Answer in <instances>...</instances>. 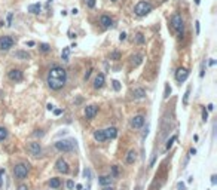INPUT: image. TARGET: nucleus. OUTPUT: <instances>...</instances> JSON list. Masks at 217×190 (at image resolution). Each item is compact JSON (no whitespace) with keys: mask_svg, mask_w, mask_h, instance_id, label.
Wrapping results in <instances>:
<instances>
[{"mask_svg":"<svg viewBox=\"0 0 217 190\" xmlns=\"http://www.w3.org/2000/svg\"><path fill=\"white\" fill-rule=\"evenodd\" d=\"M49 186H51L52 189H58V187L61 186L60 178H51V180H49Z\"/></svg>","mask_w":217,"mask_h":190,"instance_id":"b1692460","label":"nucleus"},{"mask_svg":"<svg viewBox=\"0 0 217 190\" xmlns=\"http://www.w3.org/2000/svg\"><path fill=\"white\" fill-rule=\"evenodd\" d=\"M121 58V54L119 52H113L112 55H110V60H119Z\"/></svg>","mask_w":217,"mask_h":190,"instance_id":"c9c22d12","label":"nucleus"},{"mask_svg":"<svg viewBox=\"0 0 217 190\" xmlns=\"http://www.w3.org/2000/svg\"><path fill=\"white\" fill-rule=\"evenodd\" d=\"M188 77H189V70H186V69H178V70L175 71V80H177L178 83H183Z\"/></svg>","mask_w":217,"mask_h":190,"instance_id":"1a4fd4ad","label":"nucleus"},{"mask_svg":"<svg viewBox=\"0 0 217 190\" xmlns=\"http://www.w3.org/2000/svg\"><path fill=\"white\" fill-rule=\"evenodd\" d=\"M195 27H196V34H199V21H195Z\"/></svg>","mask_w":217,"mask_h":190,"instance_id":"a18cd8bd","label":"nucleus"},{"mask_svg":"<svg viewBox=\"0 0 217 190\" xmlns=\"http://www.w3.org/2000/svg\"><path fill=\"white\" fill-rule=\"evenodd\" d=\"M201 3V0H195V5H199Z\"/></svg>","mask_w":217,"mask_h":190,"instance_id":"4d7b16f0","label":"nucleus"},{"mask_svg":"<svg viewBox=\"0 0 217 190\" xmlns=\"http://www.w3.org/2000/svg\"><path fill=\"white\" fill-rule=\"evenodd\" d=\"M100 24H101L104 28H109V27L113 25V20H112L109 15H101V18H100Z\"/></svg>","mask_w":217,"mask_h":190,"instance_id":"2eb2a0df","label":"nucleus"},{"mask_svg":"<svg viewBox=\"0 0 217 190\" xmlns=\"http://www.w3.org/2000/svg\"><path fill=\"white\" fill-rule=\"evenodd\" d=\"M152 12V5L149 2H138L134 6V14L137 17H146Z\"/></svg>","mask_w":217,"mask_h":190,"instance_id":"7ed1b4c3","label":"nucleus"},{"mask_svg":"<svg viewBox=\"0 0 217 190\" xmlns=\"http://www.w3.org/2000/svg\"><path fill=\"white\" fill-rule=\"evenodd\" d=\"M8 76H9V79L12 82H21L23 80V71L18 70V69H12L8 73Z\"/></svg>","mask_w":217,"mask_h":190,"instance_id":"6e6552de","label":"nucleus"},{"mask_svg":"<svg viewBox=\"0 0 217 190\" xmlns=\"http://www.w3.org/2000/svg\"><path fill=\"white\" fill-rule=\"evenodd\" d=\"M144 97H146V91L143 88H137V89L132 91V98H135V100H141Z\"/></svg>","mask_w":217,"mask_h":190,"instance_id":"a211bd4d","label":"nucleus"},{"mask_svg":"<svg viewBox=\"0 0 217 190\" xmlns=\"http://www.w3.org/2000/svg\"><path fill=\"white\" fill-rule=\"evenodd\" d=\"M217 183V175H211V184H216Z\"/></svg>","mask_w":217,"mask_h":190,"instance_id":"c03bdc74","label":"nucleus"},{"mask_svg":"<svg viewBox=\"0 0 217 190\" xmlns=\"http://www.w3.org/2000/svg\"><path fill=\"white\" fill-rule=\"evenodd\" d=\"M89 74H91V70L86 71V74H85V80H88V77H89Z\"/></svg>","mask_w":217,"mask_h":190,"instance_id":"3c124183","label":"nucleus"},{"mask_svg":"<svg viewBox=\"0 0 217 190\" xmlns=\"http://www.w3.org/2000/svg\"><path fill=\"white\" fill-rule=\"evenodd\" d=\"M112 83H113V89H115V91H121V83H119L118 80H113Z\"/></svg>","mask_w":217,"mask_h":190,"instance_id":"473e14b6","label":"nucleus"},{"mask_svg":"<svg viewBox=\"0 0 217 190\" xmlns=\"http://www.w3.org/2000/svg\"><path fill=\"white\" fill-rule=\"evenodd\" d=\"M12 17H14L12 12H9V14H8V25H12Z\"/></svg>","mask_w":217,"mask_h":190,"instance_id":"e433bc0d","label":"nucleus"},{"mask_svg":"<svg viewBox=\"0 0 217 190\" xmlns=\"http://www.w3.org/2000/svg\"><path fill=\"white\" fill-rule=\"evenodd\" d=\"M55 168H57V171H58V172H63V174H67V172L70 171L69 164H67L64 159H58V161H57V164H55Z\"/></svg>","mask_w":217,"mask_h":190,"instance_id":"9d476101","label":"nucleus"},{"mask_svg":"<svg viewBox=\"0 0 217 190\" xmlns=\"http://www.w3.org/2000/svg\"><path fill=\"white\" fill-rule=\"evenodd\" d=\"M69 57H70V48H64L61 52V58L64 63H69Z\"/></svg>","mask_w":217,"mask_h":190,"instance_id":"5701e85b","label":"nucleus"},{"mask_svg":"<svg viewBox=\"0 0 217 190\" xmlns=\"http://www.w3.org/2000/svg\"><path fill=\"white\" fill-rule=\"evenodd\" d=\"M177 189H178V190H186V186H184V183H178V184H177Z\"/></svg>","mask_w":217,"mask_h":190,"instance_id":"58836bf2","label":"nucleus"},{"mask_svg":"<svg viewBox=\"0 0 217 190\" xmlns=\"http://www.w3.org/2000/svg\"><path fill=\"white\" fill-rule=\"evenodd\" d=\"M208 64H210V66H214V64H216V61H214V60H210V61H208Z\"/></svg>","mask_w":217,"mask_h":190,"instance_id":"864d4df0","label":"nucleus"},{"mask_svg":"<svg viewBox=\"0 0 217 190\" xmlns=\"http://www.w3.org/2000/svg\"><path fill=\"white\" fill-rule=\"evenodd\" d=\"M171 25H172V28L175 30L177 36H178V37H183V34H184V21H183V18H181L180 14H174V15L171 17Z\"/></svg>","mask_w":217,"mask_h":190,"instance_id":"f03ea898","label":"nucleus"},{"mask_svg":"<svg viewBox=\"0 0 217 190\" xmlns=\"http://www.w3.org/2000/svg\"><path fill=\"white\" fill-rule=\"evenodd\" d=\"M18 190H28V187H27L25 184H21V186L18 187Z\"/></svg>","mask_w":217,"mask_h":190,"instance_id":"09e8293b","label":"nucleus"},{"mask_svg":"<svg viewBox=\"0 0 217 190\" xmlns=\"http://www.w3.org/2000/svg\"><path fill=\"white\" fill-rule=\"evenodd\" d=\"M175 140H177V135H172V137L169 138L168 141H167V146H165V149H167V150H169V149L172 147V144H174V141H175Z\"/></svg>","mask_w":217,"mask_h":190,"instance_id":"a878e982","label":"nucleus"},{"mask_svg":"<svg viewBox=\"0 0 217 190\" xmlns=\"http://www.w3.org/2000/svg\"><path fill=\"white\" fill-rule=\"evenodd\" d=\"M103 190H113V189H112V186H109V187H106V186H104V189H103Z\"/></svg>","mask_w":217,"mask_h":190,"instance_id":"6e6d98bb","label":"nucleus"},{"mask_svg":"<svg viewBox=\"0 0 217 190\" xmlns=\"http://www.w3.org/2000/svg\"><path fill=\"white\" fill-rule=\"evenodd\" d=\"M3 174H5V169H0V189H2V186H3V183H2V178H3Z\"/></svg>","mask_w":217,"mask_h":190,"instance_id":"ea45409f","label":"nucleus"},{"mask_svg":"<svg viewBox=\"0 0 217 190\" xmlns=\"http://www.w3.org/2000/svg\"><path fill=\"white\" fill-rule=\"evenodd\" d=\"M61 113H63V110H61V109H57V110H54V115H55V116H60Z\"/></svg>","mask_w":217,"mask_h":190,"instance_id":"79ce46f5","label":"nucleus"},{"mask_svg":"<svg viewBox=\"0 0 217 190\" xmlns=\"http://www.w3.org/2000/svg\"><path fill=\"white\" fill-rule=\"evenodd\" d=\"M112 2H118V0H112Z\"/></svg>","mask_w":217,"mask_h":190,"instance_id":"13d9d810","label":"nucleus"},{"mask_svg":"<svg viewBox=\"0 0 217 190\" xmlns=\"http://www.w3.org/2000/svg\"><path fill=\"white\" fill-rule=\"evenodd\" d=\"M204 74H205V61H204V63L201 64V71H199V77L202 79V77H204Z\"/></svg>","mask_w":217,"mask_h":190,"instance_id":"2f4dec72","label":"nucleus"},{"mask_svg":"<svg viewBox=\"0 0 217 190\" xmlns=\"http://www.w3.org/2000/svg\"><path fill=\"white\" fill-rule=\"evenodd\" d=\"M27 174H28V165H25V164H18V165L14 166V175H15V178L24 180L25 177H27Z\"/></svg>","mask_w":217,"mask_h":190,"instance_id":"39448f33","label":"nucleus"},{"mask_svg":"<svg viewBox=\"0 0 217 190\" xmlns=\"http://www.w3.org/2000/svg\"><path fill=\"white\" fill-rule=\"evenodd\" d=\"M112 177H118L119 175V169H118V165H115V166H112Z\"/></svg>","mask_w":217,"mask_h":190,"instance_id":"7c9ffc66","label":"nucleus"},{"mask_svg":"<svg viewBox=\"0 0 217 190\" xmlns=\"http://www.w3.org/2000/svg\"><path fill=\"white\" fill-rule=\"evenodd\" d=\"M25 45H27V46H34V42H33V40H30V42H27Z\"/></svg>","mask_w":217,"mask_h":190,"instance_id":"8fccbe9b","label":"nucleus"},{"mask_svg":"<svg viewBox=\"0 0 217 190\" xmlns=\"http://www.w3.org/2000/svg\"><path fill=\"white\" fill-rule=\"evenodd\" d=\"M83 175H85V178H88V180H91V169H83Z\"/></svg>","mask_w":217,"mask_h":190,"instance_id":"f704fd0d","label":"nucleus"},{"mask_svg":"<svg viewBox=\"0 0 217 190\" xmlns=\"http://www.w3.org/2000/svg\"><path fill=\"white\" fill-rule=\"evenodd\" d=\"M169 94H171V86H169L168 83L165 85V92H164V98H168Z\"/></svg>","mask_w":217,"mask_h":190,"instance_id":"c756f323","label":"nucleus"},{"mask_svg":"<svg viewBox=\"0 0 217 190\" xmlns=\"http://www.w3.org/2000/svg\"><path fill=\"white\" fill-rule=\"evenodd\" d=\"M144 125V116L138 115V116H134L131 119V126L132 128H141Z\"/></svg>","mask_w":217,"mask_h":190,"instance_id":"f8f14e48","label":"nucleus"},{"mask_svg":"<svg viewBox=\"0 0 217 190\" xmlns=\"http://www.w3.org/2000/svg\"><path fill=\"white\" fill-rule=\"evenodd\" d=\"M14 39L12 37H9V36H3V37H0V51H3V52H6V51H9L11 48L14 46Z\"/></svg>","mask_w":217,"mask_h":190,"instance_id":"0eeeda50","label":"nucleus"},{"mask_svg":"<svg viewBox=\"0 0 217 190\" xmlns=\"http://www.w3.org/2000/svg\"><path fill=\"white\" fill-rule=\"evenodd\" d=\"M40 11H42V5H40V3H33V5L28 6V12H31V14H34V15L40 14Z\"/></svg>","mask_w":217,"mask_h":190,"instance_id":"6ab92c4d","label":"nucleus"},{"mask_svg":"<svg viewBox=\"0 0 217 190\" xmlns=\"http://www.w3.org/2000/svg\"><path fill=\"white\" fill-rule=\"evenodd\" d=\"M76 189H77V190H82V184H76Z\"/></svg>","mask_w":217,"mask_h":190,"instance_id":"5fc2aeb1","label":"nucleus"},{"mask_svg":"<svg viewBox=\"0 0 217 190\" xmlns=\"http://www.w3.org/2000/svg\"><path fill=\"white\" fill-rule=\"evenodd\" d=\"M67 83V71L60 66H54L48 73V86L52 91H60Z\"/></svg>","mask_w":217,"mask_h":190,"instance_id":"f257e3e1","label":"nucleus"},{"mask_svg":"<svg viewBox=\"0 0 217 190\" xmlns=\"http://www.w3.org/2000/svg\"><path fill=\"white\" fill-rule=\"evenodd\" d=\"M207 110H208V112H213V110H214V106H213V104H208V106H207Z\"/></svg>","mask_w":217,"mask_h":190,"instance_id":"49530a36","label":"nucleus"},{"mask_svg":"<svg viewBox=\"0 0 217 190\" xmlns=\"http://www.w3.org/2000/svg\"><path fill=\"white\" fill-rule=\"evenodd\" d=\"M74 146H76L74 140H60V141L55 142V149L60 152H72Z\"/></svg>","mask_w":217,"mask_h":190,"instance_id":"20e7f679","label":"nucleus"},{"mask_svg":"<svg viewBox=\"0 0 217 190\" xmlns=\"http://www.w3.org/2000/svg\"><path fill=\"white\" fill-rule=\"evenodd\" d=\"M104 82H106L104 74H103V73H98V74L95 76V80H94V88H95V89L103 88V86H104Z\"/></svg>","mask_w":217,"mask_h":190,"instance_id":"ddd939ff","label":"nucleus"},{"mask_svg":"<svg viewBox=\"0 0 217 190\" xmlns=\"http://www.w3.org/2000/svg\"><path fill=\"white\" fill-rule=\"evenodd\" d=\"M86 5H88L89 8H94V6H95V0H86Z\"/></svg>","mask_w":217,"mask_h":190,"instance_id":"4c0bfd02","label":"nucleus"},{"mask_svg":"<svg viewBox=\"0 0 217 190\" xmlns=\"http://www.w3.org/2000/svg\"><path fill=\"white\" fill-rule=\"evenodd\" d=\"M27 150H28V153H30L31 156H36V158L42 156V146H40L39 142H36V141L30 142V144L27 146Z\"/></svg>","mask_w":217,"mask_h":190,"instance_id":"423d86ee","label":"nucleus"},{"mask_svg":"<svg viewBox=\"0 0 217 190\" xmlns=\"http://www.w3.org/2000/svg\"><path fill=\"white\" fill-rule=\"evenodd\" d=\"M39 48H40V51H42V52H49V51H51V46H49L48 43H42Z\"/></svg>","mask_w":217,"mask_h":190,"instance_id":"c85d7f7f","label":"nucleus"},{"mask_svg":"<svg viewBox=\"0 0 217 190\" xmlns=\"http://www.w3.org/2000/svg\"><path fill=\"white\" fill-rule=\"evenodd\" d=\"M141 61H143V55H140V54L132 55V58H131V63H132V66H134V67L140 66V63H141Z\"/></svg>","mask_w":217,"mask_h":190,"instance_id":"4be33fe9","label":"nucleus"},{"mask_svg":"<svg viewBox=\"0 0 217 190\" xmlns=\"http://www.w3.org/2000/svg\"><path fill=\"white\" fill-rule=\"evenodd\" d=\"M193 155H196V150H195V149H191V150H189V156H193Z\"/></svg>","mask_w":217,"mask_h":190,"instance_id":"de8ad7c7","label":"nucleus"},{"mask_svg":"<svg viewBox=\"0 0 217 190\" xmlns=\"http://www.w3.org/2000/svg\"><path fill=\"white\" fill-rule=\"evenodd\" d=\"M14 57H15L17 60H30V54L25 52V51H17V52L14 54Z\"/></svg>","mask_w":217,"mask_h":190,"instance_id":"412c9836","label":"nucleus"},{"mask_svg":"<svg viewBox=\"0 0 217 190\" xmlns=\"http://www.w3.org/2000/svg\"><path fill=\"white\" fill-rule=\"evenodd\" d=\"M135 159H137V153H135L134 150H129V152L126 153V156H125V162H126L128 165L134 164V162H135Z\"/></svg>","mask_w":217,"mask_h":190,"instance_id":"dca6fc26","label":"nucleus"},{"mask_svg":"<svg viewBox=\"0 0 217 190\" xmlns=\"http://www.w3.org/2000/svg\"><path fill=\"white\" fill-rule=\"evenodd\" d=\"M97 112H98V109H97L95 106H88V107H85V116H86V119H94Z\"/></svg>","mask_w":217,"mask_h":190,"instance_id":"4468645a","label":"nucleus"},{"mask_svg":"<svg viewBox=\"0 0 217 190\" xmlns=\"http://www.w3.org/2000/svg\"><path fill=\"white\" fill-rule=\"evenodd\" d=\"M67 187H69V189H73V187H74V183H73L72 180H69V181H67Z\"/></svg>","mask_w":217,"mask_h":190,"instance_id":"37998d69","label":"nucleus"},{"mask_svg":"<svg viewBox=\"0 0 217 190\" xmlns=\"http://www.w3.org/2000/svg\"><path fill=\"white\" fill-rule=\"evenodd\" d=\"M112 181H113V177H112V175H103V177L98 178V183H100L101 186H110Z\"/></svg>","mask_w":217,"mask_h":190,"instance_id":"f3484780","label":"nucleus"},{"mask_svg":"<svg viewBox=\"0 0 217 190\" xmlns=\"http://www.w3.org/2000/svg\"><path fill=\"white\" fill-rule=\"evenodd\" d=\"M125 39H126V33H121V34H119V40H121V42H123Z\"/></svg>","mask_w":217,"mask_h":190,"instance_id":"a19ab883","label":"nucleus"},{"mask_svg":"<svg viewBox=\"0 0 217 190\" xmlns=\"http://www.w3.org/2000/svg\"><path fill=\"white\" fill-rule=\"evenodd\" d=\"M94 140L98 141V142L106 141V137H104V131H103V129H97V131H94Z\"/></svg>","mask_w":217,"mask_h":190,"instance_id":"aec40b11","label":"nucleus"},{"mask_svg":"<svg viewBox=\"0 0 217 190\" xmlns=\"http://www.w3.org/2000/svg\"><path fill=\"white\" fill-rule=\"evenodd\" d=\"M46 109H48V110H54V106H52V104H48Z\"/></svg>","mask_w":217,"mask_h":190,"instance_id":"603ef678","label":"nucleus"},{"mask_svg":"<svg viewBox=\"0 0 217 190\" xmlns=\"http://www.w3.org/2000/svg\"><path fill=\"white\" fill-rule=\"evenodd\" d=\"M135 42H137V43H140V45H141V43H144V36H143L141 33H138V34L135 36Z\"/></svg>","mask_w":217,"mask_h":190,"instance_id":"cd10ccee","label":"nucleus"},{"mask_svg":"<svg viewBox=\"0 0 217 190\" xmlns=\"http://www.w3.org/2000/svg\"><path fill=\"white\" fill-rule=\"evenodd\" d=\"M202 120L204 122L208 120V110H205V109H202Z\"/></svg>","mask_w":217,"mask_h":190,"instance_id":"72a5a7b5","label":"nucleus"},{"mask_svg":"<svg viewBox=\"0 0 217 190\" xmlns=\"http://www.w3.org/2000/svg\"><path fill=\"white\" fill-rule=\"evenodd\" d=\"M189 95H191V86L186 89V92H184V97H183V104H184V106H188V103H189Z\"/></svg>","mask_w":217,"mask_h":190,"instance_id":"393cba45","label":"nucleus"},{"mask_svg":"<svg viewBox=\"0 0 217 190\" xmlns=\"http://www.w3.org/2000/svg\"><path fill=\"white\" fill-rule=\"evenodd\" d=\"M103 131H104V137H106V140H113V138H116V135H118V129H116L115 126H110V128L103 129Z\"/></svg>","mask_w":217,"mask_h":190,"instance_id":"9b49d317","label":"nucleus"},{"mask_svg":"<svg viewBox=\"0 0 217 190\" xmlns=\"http://www.w3.org/2000/svg\"><path fill=\"white\" fill-rule=\"evenodd\" d=\"M6 137H8V131H6L5 128H2V126H0V141L6 140Z\"/></svg>","mask_w":217,"mask_h":190,"instance_id":"bb28decb","label":"nucleus"}]
</instances>
